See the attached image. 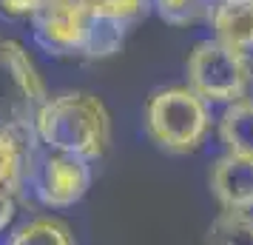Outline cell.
Returning a JSON list of instances; mask_svg holds the SVG:
<instances>
[{
	"label": "cell",
	"mask_w": 253,
	"mask_h": 245,
	"mask_svg": "<svg viewBox=\"0 0 253 245\" xmlns=\"http://www.w3.org/2000/svg\"><path fill=\"white\" fill-rule=\"evenodd\" d=\"M208 105L191 86L162 89L148 100L145 129L151 140L171 154L196 151L208 134Z\"/></svg>",
	"instance_id": "2"
},
{
	"label": "cell",
	"mask_w": 253,
	"mask_h": 245,
	"mask_svg": "<svg viewBox=\"0 0 253 245\" xmlns=\"http://www.w3.org/2000/svg\"><path fill=\"white\" fill-rule=\"evenodd\" d=\"M12 245H71L74 234L57 217H35L9 237Z\"/></svg>",
	"instance_id": "11"
},
{
	"label": "cell",
	"mask_w": 253,
	"mask_h": 245,
	"mask_svg": "<svg viewBox=\"0 0 253 245\" xmlns=\"http://www.w3.org/2000/svg\"><path fill=\"white\" fill-rule=\"evenodd\" d=\"M26 177L32 183L35 197L48 208H66V205L80 202L85 197L88 186H91L88 160H83L77 154L51 151V148L43 154L37 151L35 146L26 148L23 180Z\"/></svg>",
	"instance_id": "5"
},
{
	"label": "cell",
	"mask_w": 253,
	"mask_h": 245,
	"mask_svg": "<svg viewBox=\"0 0 253 245\" xmlns=\"http://www.w3.org/2000/svg\"><path fill=\"white\" fill-rule=\"evenodd\" d=\"M208 20L216 40L242 51H253V0H219Z\"/></svg>",
	"instance_id": "8"
},
{
	"label": "cell",
	"mask_w": 253,
	"mask_h": 245,
	"mask_svg": "<svg viewBox=\"0 0 253 245\" xmlns=\"http://www.w3.org/2000/svg\"><path fill=\"white\" fill-rule=\"evenodd\" d=\"M211 191L222 208H253V157L228 151L211 171Z\"/></svg>",
	"instance_id": "7"
},
{
	"label": "cell",
	"mask_w": 253,
	"mask_h": 245,
	"mask_svg": "<svg viewBox=\"0 0 253 245\" xmlns=\"http://www.w3.org/2000/svg\"><path fill=\"white\" fill-rule=\"evenodd\" d=\"M0 6L9 14H17V17L29 14V17H32V12L40 6V0H0Z\"/></svg>",
	"instance_id": "12"
},
{
	"label": "cell",
	"mask_w": 253,
	"mask_h": 245,
	"mask_svg": "<svg viewBox=\"0 0 253 245\" xmlns=\"http://www.w3.org/2000/svg\"><path fill=\"white\" fill-rule=\"evenodd\" d=\"M35 137L51 151L100 160L111 143V114L100 97L88 92H66L48 97L35 117Z\"/></svg>",
	"instance_id": "1"
},
{
	"label": "cell",
	"mask_w": 253,
	"mask_h": 245,
	"mask_svg": "<svg viewBox=\"0 0 253 245\" xmlns=\"http://www.w3.org/2000/svg\"><path fill=\"white\" fill-rule=\"evenodd\" d=\"M35 137L0 126V231L12 222L17 211V194L23 188L26 148Z\"/></svg>",
	"instance_id": "6"
},
{
	"label": "cell",
	"mask_w": 253,
	"mask_h": 245,
	"mask_svg": "<svg viewBox=\"0 0 253 245\" xmlns=\"http://www.w3.org/2000/svg\"><path fill=\"white\" fill-rule=\"evenodd\" d=\"M251 83V51L233 49L216 37L196 43L188 57V86L205 103H233L239 97H248Z\"/></svg>",
	"instance_id": "4"
},
{
	"label": "cell",
	"mask_w": 253,
	"mask_h": 245,
	"mask_svg": "<svg viewBox=\"0 0 253 245\" xmlns=\"http://www.w3.org/2000/svg\"><path fill=\"white\" fill-rule=\"evenodd\" d=\"M205 240L219 245H253V214L248 208H222Z\"/></svg>",
	"instance_id": "10"
},
{
	"label": "cell",
	"mask_w": 253,
	"mask_h": 245,
	"mask_svg": "<svg viewBox=\"0 0 253 245\" xmlns=\"http://www.w3.org/2000/svg\"><path fill=\"white\" fill-rule=\"evenodd\" d=\"M219 137L228 151L253 157V100L239 97L233 103H225V114L219 120Z\"/></svg>",
	"instance_id": "9"
},
{
	"label": "cell",
	"mask_w": 253,
	"mask_h": 245,
	"mask_svg": "<svg viewBox=\"0 0 253 245\" xmlns=\"http://www.w3.org/2000/svg\"><path fill=\"white\" fill-rule=\"evenodd\" d=\"M48 100L46 83L17 40L0 37V126L35 137V117Z\"/></svg>",
	"instance_id": "3"
}]
</instances>
